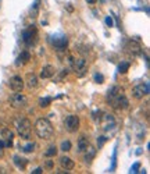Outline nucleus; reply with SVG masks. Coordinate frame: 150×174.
I'll use <instances>...</instances> for the list:
<instances>
[{"mask_svg":"<svg viewBox=\"0 0 150 174\" xmlns=\"http://www.w3.org/2000/svg\"><path fill=\"white\" fill-rule=\"evenodd\" d=\"M40 0H35L32 9H31V17H38V13H39V7H40Z\"/></svg>","mask_w":150,"mask_h":174,"instance_id":"nucleus-21","label":"nucleus"},{"mask_svg":"<svg viewBox=\"0 0 150 174\" xmlns=\"http://www.w3.org/2000/svg\"><path fill=\"white\" fill-rule=\"evenodd\" d=\"M64 127L68 132H77L79 128V117L78 116H67L66 120H64Z\"/></svg>","mask_w":150,"mask_h":174,"instance_id":"nucleus-7","label":"nucleus"},{"mask_svg":"<svg viewBox=\"0 0 150 174\" xmlns=\"http://www.w3.org/2000/svg\"><path fill=\"white\" fill-rule=\"evenodd\" d=\"M106 141H107V138H106V137H99V138H97V144H99V148H102L103 144H104Z\"/></svg>","mask_w":150,"mask_h":174,"instance_id":"nucleus-30","label":"nucleus"},{"mask_svg":"<svg viewBox=\"0 0 150 174\" xmlns=\"http://www.w3.org/2000/svg\"><path fill=\"white\" fill-rule=\"evenodd\" d=\"M50 43L56 50H64L68 45V39L67 36H51Z\"/></svg>","mask_w":150,"mask_h":174,"instance_id":"nucleus-11","label":"nucleus"},{"mask_svg":"<svg viewBox=\"0 0 150 174\" xmlns=\"http://www.w3.org/2000/svg\"><path fill=\"white\" fill-rule=\"evenodd\" d=\"M85 152V155H84V160H85V163H88L89 164L90 162H92L93 159H95V156H96V149L93 146H90V144L88 145V148L84 150Z\"/></svg>","mask_w":150,"mask_h":174,"instance_id":"nucleus-14","label":"nucleus"},{"mask_svg":"<svg viewBox=\"0 0 150 174\" xmlns=\"http://www.w3.org/2000/svg\"><path fill=\"white\" fill-rule=\"evenodd\" d=\"M149 93H150L149 82H141V84L135 85L132 89V95L135 99H142L143 96H147Z\"/></svg>","mask_w":150,"mask_h":174,"instance_id":"nucleus-6","label":"nucleus"},{"mask_svg":"<svg viewBox=\"0 0 150 174\" xmlns=\"http://www.w3.org/2000/svg\"><path fill=\"white\" fill-rule=\"evenodd\" d=\"M3 148H4V141H0V157H3Z\"/></svg>","mask_w":150,"mask_h":174,"instance_id":"nucleus-33","label":"nucleus"},{"mask_svg":"<svg viewBox=\"0 0 150 174\" xmlns=\"http://www.w3.org/2000/svg\"><path fill=\"white\" fill-rule=\"evenodd\" d=\"M42 168H40V167H38V168H36V170H33L32 171V174H42Z\"/></svg>","mask_w":150,"mask_h":174,"instance_id":"nucleus-34","label":"nucleus"},{"mask_svg":"<svg viewBox=\"0 0 150 174\" xmlns=\"http://www.w3.org/2000/svg\"><path fill=\"white\" fill-rule=\"evenodd\" d=\"M22 41L28 46H32L36 43V41H38V31H36V28L33 25H31L28 29H25L22 32Z\"/></svg>","mask_w":150,"mask_h":174,"instance_id":"nucleus-5","label":"nucleus"},{"mask_svg":"<svg viewBox=\"0 0 150 174\" xmlns=\"http://www.w3.org/2000/svg\"><path fill=\"white\" fill-rule=\"evenodd\" d=\"M27 87L29 89L38 87V77L35 74H27Z\"/></svg>","mask_w":150,"mask_h":174,"instance_id":"nucleus-17","label":"nucleus"},{"mask_svg":"<svg viewBox=\"0 0 150 174\" xmlns=\"http://www.w3.org/2000/svg\"><path fill=\"white\" fill-rule=\"evenodd\" d=\"M60 149L63 150V152H68V150H71V142L69 141H63L61 142Z\"/></svg>","mask_w":150,"mask_h":174,"instance_id":"nucleus-26","label":"nucleus"},{"mask_svg":"<svg viewBox=\"0 0 150 174\" xmlns=\"http://www.w3.org/2000/svg\"><path fill=\"white\" fill-rule=\"evenodd\" d=\"M0 173H2V168H0Z\"/></svg>","mask_w":150,"mask_h":174,"instance_id":"nucleus-36","label":"nucleus"},{"mask_svg":"<svg viewBox=\"0 0 150 174\" xmlns=\"http://www.w3.org/2000/svg\"><path fill=\"white\" fill-rule=\"evenodd\" d=\"M86 2H88V3H89V4H93V3H96L97 0H86Z\"/></svg>","mask_w":150,"mask_h":174,"instance_id":"nucleus-35","label":"nucleus"},{"mask_svg":"<svg viewBox=\"0 0 150 174\" xmlns=\"http://www.w3.org/2000/svg\"><path fill=\"white\" fill-rule=\"evenodd\" d=\"M124 52H125L126 54H129V56H138L142 52V46L139 45V42L131 39V41H128V42H125V45H124Z\"/></svg>","mask_w":150,"mask_h":174,"instance_id":"nucleus-8","label":"nucleus"},{"mask_svg":"<svg viewBox=\"0 0 150 174\" xmlns=\"http://www.w3.org/2000/svg\"><path fill=\"white\" fill-rule=\"evenodd\" d=\"M17 64L20 66V64H27L28 61L31 60V54H29V52H21V54L18 56V59H17Z\"/></svg>","mask_w":150,"mask_h":174,"instance_id":"nucleus-19","label":"nucleus"},{"mask_svg":"<svg viewBox=\"0 0 150 174\" xmlns=\"http://www.w3.org/2000/svg\"><path fill=\"white\" fill-rule=\"evenodd\" d=\"M60 166H61V168H64V170H72V168L75 167V163H74V160L71 159V157H68V156H63V157H60Z\"/></svg>","mask_w":150,"mask_h":174,"instance_id":"nucleus-15","label":"nucleus"},{"mask_svg":"<svg viewBox=\"0 0 150 174\" xmlns=\"http://www.w3.org/2000/svg\"><path fill=\"white\" fill-rule=\"evenodd\" d=\"M99 123H102V128L106 132L113 131V130L115 128V126H117V124H115L114 117H113L111 114H103Z\"/></svg>","mask_w":150,"mask_h":174,"instance_id":"nucleus-9","label":"nucleus"},{"mask_svg":"<svg viewBox=\"0 0 150 174\" xmlns=\"http://www.w3.org/2000/svg\"><path fill=\"white\" fill-rule=\"evenodd\" d=\"M9 85L14 92H21L22 88H24V79H22L21 77H18V75H14V77L10 78Z\"/></svg>","mask_w":150,"mask_h":174,"instance_id":"nucleus-12","label":"nucleus"},{"mask_svg":"<svg viewBox=\"0 0 150 174\" xmlns=\"http://www.w3.org/2000/svg\"><path fill=\"white\" fill-rule=\"evenodd\" d=\"M2 138H3V141H4V146L11 148L13 139H14V132L10 128H3L2 130Z\"/></svg>","mask_w":150,"mask_h":174,"instance_id":"nucleus-13","label":"nucleus"},{"mask_svg":"<svg viewBox=\"0 0 150 174\" xmlns=\"http://www.w3.org/2000/svg\"><path fill=\"white\" fill-rule=\"evenodd\" d=\"M14 127L17 130L18 135L21 137L22 139H29L31 138V121L25 117H17L14 120Z\"/></svg>","mask_w":150,"mask_h":174,"instance_id":"nucleus-3","label":"nucleus"},{"mask_svg":"<svg viewBox=\"0 0 150 174\" xmlns=\"http://www.w3.org/2000/svg\"><path fill=\"white\" fill-rule=\"evenodd\" d=\"M106 24H107L108 27H113V18H111V17H106Z\"/></svg>","mask_w":150,"mask_h":174,"instance_id":"nucleus-32","label":"nucleus"},{"mask_svg":"<svg viewBox=\"0 0 150 174\" xmlns=\"http://www.w3.org/2000/svg\"><path fill=\"white\" fill-rule=\"evenodd\" d=\"M14 164L18 168H25L28 164V160L25 157H20V156H14Z\"/></svg>","mask_w":150,"mask_h":174,"instance_id":"nucleus-20","label":"nucleus"},{"mask_svg":"<svg viewBox=\"0 0 150 174\" xmlns=\"http://www.w3.org/2000/svg\"><path fill=\"white\" fill-rule=\"evenodd\" d=\"M95 81H96L97 84H103V82H104V77H103L102 74H95Z\"/></svg>","mask_w":150,"mask_h":174,"instance_id":"nucleus-27","label":"nucleus"},{"mask_svg":"<svg viewBox=\"0 0 150 174\" xmlns=\"http://www.w3.org/2000/svg\"><path fill=\"white\" fill-rule=\"evenodd\" d=\"M56 155H57V148L54 146V145L49 146V149L45 152V156H46V157H54Z\"/></svg>","mask_w":150,"mask_h":174,"instance_id":"nucleus-23","label":"nucleus"},{"mask_svg":"<svg viewBox=\"0 0 150 174\" xmlns=\"http://www.w3.org/2000/svg\"><path fill=\"white\" fill-rule=\"evenodd\" d=\"M20 148H21V150H24V152L31 153L35 150V144H33V142H28V144H25V145H20Z\"/></svg>","mask_w":150,"mask_h":174,"instance_id":"nucleus-22","label":"nucleus"},{"mask_svg":"<svg viewBox=\"0 0 150 174\" xmlns=\"http://www.w3.org/2000/svg\"><path fill=\"white\" fill-rule=\"evenodd\" d=\"M88 145H89V139H88L85 135L79 137V139H78V152L82 153L88 148Z\"/></svg>","mask_w":150,"mask_h":174,"instance_id":"nucleus-18","label":"nucleus"},{"mask_svg":"<svg viewBox=\"0 0 150 174\" xmlns=\"http://www.w3.org/2000/svg\"><path fill=\"white\" fill-rule=\"evenodd\" d=\"M107 102L111 107L117 110H125L129 106V100L126 99L124 89L121 87H113L107 92Z\"/></svg>","mask_w":150,"mask_h":174,"instance_id":"nucleus-1","label":"nucleus"},{"mask_svg":"<svg viewBox=\"0 0 150 174\" xmlns=\"http://www.w3.org/2000/svg\"><path fill=\"white\" fill-rule=\"evenodd\" d=\"M71 67H72V70L77 72L78 77L85 75V72H86V70H88L86 68V60H85V59H74Z\"/></svg>","mask_w":150,"mask_h":174,"instance_id":"nucleus-10","label":"nucleus"},{"mask_svg":"<svg viewBox=\"0 0 150 174\" xmlns=\"http://www.w3.org/2000/svg\"><path fill=\"white\" fill-rule=\"evenodd\" d=\"M139 167H141V163H139V162H136L135 164H133L132 167H131V173H138Z\"/></svg>","mask_w":150,"mask_h":174,"instance_id":"nucleus-29","label":"nucleus"},{"mask_svg":"<svg viewBox=\"0 0 150 174\" xmlns=\"http://www.w3.org/2000/svg\"><path fill=\"white\" fill-rule=\"evenodd\" d=\"M56 74V68L53 66H45L40 71V78L46 79V78H51L53 75Z\"/></svg>","mask_w":150,"mask_h":174,"instance_id":"nucleus-16","label":"nucleus"},{"mask_svg":"<svg viewBox=\"0 0 150 174\" xmlns=\"http://www.w3.org/2000/svg\"><path fill=\"white\" fill-rule=\"evenodd\" d=\"M10 105H11V107L14 109H24L27 107L28 105V99L27 96L24 95V93H13L11 96H10Z\"/></svg>","mask_w":150,"mask_h":174,"instance_id":"nucleus-4","label":"nucleus"},{"mask_svg":"<svg viewBox=\"0 0 150 174\" xmlns=\"http://www.w3.org/2000/svg\"><path fill=\"white\" fill-rule=\"evenodd\" d=\"M35 132L36 135L42 139H50L53 137V126L47 118H39L35 123Z\"/></svg>","mask_w":150,"mask_h":174,"instance_id":"nucleus-2","label":"nucleus"},{"mask_svg":"<svg viewBox=\"0 0 150 174\" xmlns=\"http://www.w3.org/2000/svg\"><path fill=\"white\" fill-rule=\"evenodd\" d=\"M129 66H131V64H129L128 61H122V63L118 66V71H120L121 74H125V72L129 70Z\"/></svg>","mask_w":150,"mask_h":174,"instance_id":"nucleus-24","label":"nucleus"},{"mask_svg":"<svg viewBox=\"0 0 150 174\" xmlns=\"http://www.w3.org/2000/svg\"><path fill=\"white\" fill-rule=\"evenodd\" d=\"M51 100H53V99L49 98V96H47V98H42V99H39V106H40V107H47V106L51 103Z\"/></svg>","mask_w":150,"mask_h":174,"instance_id":"nucleus-25","label":"nucleus"},{"mask_svg":"<svg viewBox=\"0 0 150 174\" xmlns=\"http://www.w3.org/2000/svg\"><path fill=\"white\" fill-rule=\"evenodd\" d=\"M102 111H95V113H93V118H95V121H97V123H99L100 121V118H102Z\"/></svg>","mask_w":150,"mask_h":174,"instance_id":"nucleus-28","label":"nucleus"},{"mask_svg":"<svg viewBox=\"0 0 150 174\" xmlns=\"http://www.w3.org/2000/svg\"><path fill=\"white\" fill-rule=\"evenodd\" d=\"M45 167L49 168V170H50V168H53V160H47V162H46V164H45Z\"/></svg>","mask_w":150,"mask_h":174,"instance_id":"nucleus-31","label":"nucleus"}]
</instances>
